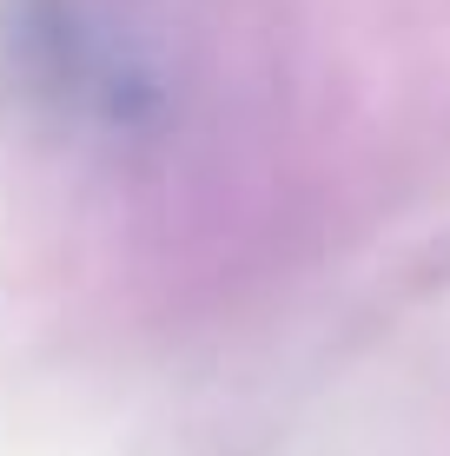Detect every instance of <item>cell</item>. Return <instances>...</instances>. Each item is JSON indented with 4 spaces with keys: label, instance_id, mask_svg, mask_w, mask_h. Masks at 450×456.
Returning <instances> with one entry per match:
<instances>
[{
    "label": "cell",
    "instance_id": "6da1fadb",
    "mask_svg": "<svg viewBox=\"0 0 450 456\" xmlns=\"http://www.w3.org/2000/svg\"><path fill=\"white\" fill-rule=\"evenodd\" d=\"M7 73L46 113H67L106 139H139L166 119V60L146 27L93 0H13L0 20Z\"/></svg>",
    "mask_w": 450,
    "mask_h": 456
}]
</instances>
